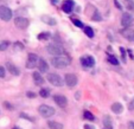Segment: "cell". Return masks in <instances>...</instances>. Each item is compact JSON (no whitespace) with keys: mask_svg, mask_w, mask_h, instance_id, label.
I'll use <instances>...</instances> for the list:
<instances>
[{"mask_svg":"<svg viewBox=\"0 0 134 129\" xmlns=\"http://www.w3.org/2000/svg\"><path fill=\"white\" fill-rule=\"evenodd\" d=\"M20 117H23V119H25V120H29V121H31V122H33V121H35V119H33V117L29 116V115L24 114V113H21V114H20Z\"/></svg>","mask_w":134,"mask_h":129,"instance_id":"cell-29","label":"cell"},{"mask_svg":"<svg viewBox=\"0 0 134 129\" xmlns=\"http://www.w3.org/2000/svg\"><path fill=\"white\" fill-rule=\"evenodd\" d=\"M121 34L124 36L126 39H128L129 42H134V28L125 27V30L121 31Z\"/></svg>","mask_w":134,"mask_h":129,"instance_id":"cell-13","label":"cell"},{"mask_svg":"<svg viewBox=\"0 0 134 129\" xmlns=\"http://www.w3.org/2000/svg\"><path fill=\"white\" fill-rule=\"evenodd\" d=\"M6 69L10 71V73L13 75V76H19V75H20V70H19V68L15 66L14 64L11 63V62H7V63H6Z\"/></svg>","mask_w":134,"mask_h":129,"instance_id":"cell-14","label":"cell"},{"mask_svg":"<svg viewBox=\"0 0 134 129\" xmlns=\"http://www.w3.org/2000/svg\"><path fill=\"white\" fill-rule=\"evenodd\" d=\"M29 24H30L29 19H26V18H24V17H17L14 19V25L17 26L18 28H20V30H25L29 26Z\"/></svg>","mask_w":134,"mask_h":129,"instance_id":"cell-6","label":"cell"},{"mask_svg":"<svg viewBox=\"0 0 134 129\" xmlns=\"http://www.w3.org/2000/svg\"><path fill=\"white\" fill-rule=\"evenodd\" d=\"M84 129H95V127L91 126V124H86V126H84Z\"/></svg>","mask_w":134,"mask_h":129,"instance_id":"cell-38","label":"cell"},{"mask_svg":"<svg viewBox=\"0 0 134 129\" xmlns=\"http://www.w3.org/2000/svg\"><path fill=\"white\" fill-rule=\"evenodd\" d=\"M84 33L88 36L89 38H93L94 37V30L90 27V26H87V27L84 28Z\"/></svg>","mask_w":134,"mask_h":129,"instance_id":"cell-22","label":"cell"},{"mask_svg":"<svg viewBox=\"0 0 134 129\" xmlns=\"http://www.w3.org/2000/svg\"><path fill=\"white\" fill-rule=\"evenodd\" d=\"M74 24H75V26H77V27H80V28L83 27V23H82L81 20H79V19H75V20H74Z\"/></svg>","mask_w":134,"mask_h":129,"instance_id":"cell-30","label":"cell"},{"mask_svg":"<svg viewBox=\"0 0 134 129\" xmlns=\"http://www.w3.org/2000/svg\"><path fill=\"white\" fill-rule=\"evenodd\" d=\"M42 20H43L45 24H48V25H51V26H55L56 23H57L55 18L50 17V15H43V17H42Z\"/></svg>","mask_w":134,"mask_h":129,"instance_id":"cell-17","label":"cell"},{"mask_svg":"<svg viewBox=\"0 0 134 129\" xmlns=\"http://www.w3.org/2000/svg\"><path fill=\"white\" fill-rule=\"evenodd\" d=\"M38 61H39V58H38L37 55H35V53H30L27 57V62H26V68L27 69H33L37 66L38 64Z\"/></svg>","mask_w":134,"mask_h":129,"instance_id":"cell-7","label":"cell"},{"mask_svg":"<svg viewBox=\"0 0 134 129\" xmlns=\"http://www.w3.org/2000/svg\"><path fill=\"white\" fill-rule=\"evenodd\" d=\"M37 66H38V70H39L41 73H45V72H48V70H49V64L46 63L43 58H39Z\"/></svg>","mask_w":134,"mask_h":129,"instance_id":"cell-15","label":"cell"},{"mask_svg":"<svg viewBox=\"0 0 134 129\" xmlns=\"http://www.w3.org/2000/svg\"><path fill=\"white\" fill-rule=\"evenodd\" d=\"M10 46V43L8 42H3V43L0 44V51H5V50H7V48Z\"/></svg>","mask_w":134,"mask_h":129,"instance_id":"cell-26","label":"cell"},{"mask_svg":"<svg viewBox=\"0 0 134 129\" xmlns=\"http://www.w3.org/2000/svg\"><path fill=\"white\" fill-rule=\"evenodd\" d=\"M26 96H27L29 98H35L36 94H35V92H32V91H29V92H26Z\"/></svg>","mask_w":134,"mask_h":129,"instance_id":"cell-34","label":"cell"},{"mask_svg":"<svg viewBox=\"0 0 134 129\" xmlns=\"http://www.w3.org/2000/svg\"><path fill=\"white\" fill-rule=\"evenodd\" d=\"M46 50L52 56H62L64 53V49L58 44H49L46 46Z\"/></svg>","mask_w":134,"mask_h":129,"instance_id":"cell-2","label":"cell"},{"mask_svg":"<svg viewBox=\"0 0 134 129\" xmlns=\"http://www.w3.org/2000/svg\"><path fill=\"white\" fill-rule=\"evenodd\" d=\"M53 99H55L56 104L58 107H61V108H65L66 104H68V99H66V97L63 96V95H55Z\"/></svg>","mask_w":134,"mask_h":129,"instance_id":"cell-11","label":"cell"},{"mask_svg":"<svg viewBox=\"0 0 134 129\" xmlns=\"http://www.w3.org/2000/svg\"><path fill=\"white\" fill-rule=\"evenodd\" d=\"M48 126L51 129H63V124L58 123V122H56V121H49Z\"/></svg>","mask_w":134,"mask_h":129,"instance_id":"cell-19","label":"cell"},{"mask_svg":"<svg viewBox=\"0 0 134 129\" xmlns=\"http://www.w3.org/2000/svg\"><path fill=\"white\" fill-rule=\"evenodd\" d=\"M75 6L74 0H64L63 4H62V10L65 13H71L72 12V8Z\"/></svg>","mask_w":134,"mask_h":129,"instance_id":"cell-12","label":"cell"},{"mask_svg":"<svg viewBox=\"0 0 134 129\" xmlns=\"http://www.w3.org/2000/svg\"><path fill=\"white\" fill-rule=\"evenodd\" d=\"M14 49L17 51H19V50H23L24 49V45L21 43H19V42H17V43H14Z\"/></svg>","mask_w":134,"mask_h":129,"instance_id":"cell-28","label":"cell"},{"mask_svg":"<svg viewBox=\"0 0 134 129\" xmlns=\"http://www.w3.org/2000/svg\"><path fill=\"white\" fill-rule=\"evenodd\" d=\"M49 37H50V33L49 32H43L41 34H38V39L39 40H46V39H49Z\"/></svg>","mask_w":134,"mask_h":129,"instance_id":"cell-23","label":"cell"},{"mask_svg":"<svg viewBox=\"0 0 134 129\" xmlns=\"http://www.w3.org/2000/svg\"><path fill=\"white\" fill-rule=\"evenodd\" d=\"M104 129H113V128H111V126H106V128Z\"/></svg>","mask_w":134,"mask_h":129,"instance_id":"cell-40","label":"cell"},{"mask_svg":"<svg viewBox=\"0 0 134 129\" xmlns=\"http://www.w3.org/2000/svg\"><path fill=\"white\" fill-rule=\"evenodd\" d=\"M120 51H121V55H122V59L124 62H126V50L124 48H120Z\"/></svg>","mask_w":134,"mask_h":129,"instance_id":"cell-33","label":"cell"},{"mask_svg":"<svg viewBox=\"0 0 134 129\" xmlns=\"http://www.w3.org/2000/svg\"><path fill=\"white\" fill-rule=\"evenodd\" d=\"M12 129H20V128H18V127H13Z\"/></svg>","mask_w":134,"mask_h":129,"instance_id":"cell-41","label":"cell"},{"mask_svg":"<svg viewBox=\"0 0 134 129\" xmlns=\"http://www.w3.org/2000/svg\"><path fill=\"white\" fill-rule=\"evenodd\" d=\"M51 3H52L53 5H56V4L58 3V0H51Z\"/></svg>","mask_w":134,"mask_h":129,"instance_id":"cell-39","label":"cell"},{"mask_svg":"<svg viewBox=\"0 0 134 129\" xmlns=\"http://www.w3.org/2000/svg\"><path fill=\"white\" fill-rule=\"evenodd\" d=\"M128 109H129V110H134V98L132 99L131 102H129V104H128Z\"/></svg>","mask_w":134,"mask_h":129,"instance_id":"cell-35","label":"cell"},{"mask_svg":"<svg viewBox=\"0 0 134 129\" xmlns=\"http://www.w3.org/2000/svg\"><path fill=\"white\" fill-rule=\"evenodd\" d=\"M108 62L110 64H113V65H119V61H118V58L115 56H113V55H108Z\"/></svg>","mask_w":134,"mask_h":129,"instance_id":"cell-20","label":"cell"},{"mask_svg":"<svg viewBox=\"0 0 134 129\" xmlns=\"http://www.w3.org/2000/svg\"><path fill=\"white\" fill-rule=\"evenodd\" d=\"M6 75V71H5V68L0 65V78H4Z\"/></svg>","mask_w":134,"mask_h":129,"instance_id":"cell-32","label":"cell"},{"mask_svg":"<svg viewBox=\"0 0 134 129\" xmlns=\"http://www.w3.org/2000/svg\"><path fill=\"white\" fill-rule=\"evenodd\" d=\"M91 19L93 20H96V21H101L102 20V17L101 14H100V12H97V11H95L93 14V17H91Z\"/></svg>","mask_w":134,"mask_h":129,"instance_id":"cell-25","label":"cell"},{"mask_svg":"<svg viewBox=\"0 0 134 129\" xmlns=\"http://www.w3.org/2000/svg\"><path fill=\"white\" fill-rule=\"evenodd\" d=\"M65 84L70 88L75 86L77 84V76L74 73H66L65 75Z\"/></svg>","mask_w":134,"mask_h":129,"instance_id":"cell-10","label":"cell"},{"mask_svg":"<svg viewBox=\"0 0 134 129\" xmlns=\"http://www.w3.org/2000/svg\"><path fill=\"white\" fill-rule=\"evenodd\" d=\"M133 23V15L131 13H124L121 18V25L124 27H129Z\"/></svg>","mask_w":134,"mask_h":129,"instance_id":"cell-9","label":"cell"},{"mask_svg":"<svg viewBox=\"0 0 134 129\" xmlns=\"http://www.w3.org/2000/svg\"><path fill=\"white\" fill-rule=\"evenodd\" d=\"M70 63H71L70 59L64 56H55L51 59V64H52L55 68H58V69L66 68L68 65H70Z\"/></svg>","mask_w":134,"mask_h":129,"instance_id":"cell-1","label":"cell"},{"mask_svg":"<svg viewBox=\"0 0 134 129\" xmlns=\"http://www.w3.org/2000/svg\"><path fill=\"white\" fill-rule=\"evenodd\" d=\"M114 4H115V6H116L119 10H122V6L119 4V1H118V0H114Z\"/></svg>","mask_w":134,"mask_h":129,"instance_id":"cell-36","label":"cell"},{"mask_svg":"<svg viewBox=\"0 0 134 129\" xmlns=\"http://www.w3.org/2000/svg\"><path fill=\"white\" fill-rule=\"evenodd\" d=\"M111 112L115 113V114H121V113L124 112V107H122L121 103L115 102V103L111 104Z\"/></svg>","mask_w":134,"mask_h":129,"instance_id":"cell-16","label":"cell"},{"mask_svg":"<svg viewBox=\"0 0 134 129\" xmlns=\"http://www.w3.org/2000/svg\"><path fill=\"white\" fill-rule=\"evenodd\" d=\"M127 8H128L129 11H133L134 12V1H132V0H127Z\"/></svg>","mask_w":134,"mask_h":129,"instance_id":"cell-27","label":"cell"},{"mask_svg":"<svg viewBox=\"0 0 134 129\" xmlns=\"http://www.w3.org/2000/svg\"><path fill=\"white\" fill-rule=\"evenodd\" d=\"M83 116H84V119H87V120H89V121H94L95 120V116H94L93 114H91L90 112H84V114H83Z\"/></svg>","mask_w":134,"mask_h":129,"instance_id":"cell-24","label":"cell"},{"mask_svg":"<svg viewBox=\"0 0 134 129\" xmlns=\"http://www.w3.org/2000/svg\"><path fill=\"white\" fill-rule=\"evenodd\" d=\"M4 108H6L7 110H13V105L11 103H8V102H4Z\"/></svg>","mask_w":134,"mask_h":129,"instance_id":"cell-31","label":"cell"},{"mask_svg":"<svg viewBox=\"0 0 134 129\" xmlns=\"http://www.w3.org/2000/svg\"><path fill=\"white\" fill-rule=\"evenodd\" d=\"M32 77H33V79H35V83L37 84V85H42V84L44 83V78L42 77V75L39 72H33V75H32Z\"/></svg>","mask_w":134,"mask_h":129,"instance_id":"cell-18","label":"cell"},{"mask_svg":"<svg viewBox=\"0 0 134 129\" xmlns=\"http://www.w3.org/2000/svg\"><path fill=\"white\" fill-rule=\"evenodd\" d=\"M128 129H134V122L132 121L128 122Z\"/></svg>","mask_w":134,"mask_h":129,"instance_id":"cell-37","label":"cell"},{"mask_svg":"<svg viewBox=\"0 0 134 129\" xmlns=\"http://www.w3.org/2000/svg\"><path fill=\"white\" fill-rule=\"evenodd\" d=\"M48 79H49V82H50L52 85H55V86H62L64 84L63 79H62L61 76L57 75V73H49Z\"/></svg>","mask_w":134,"mask_h":129,"instance_id":"cell-5","label":"cell"},{"mask_svg":"<svg viewBox=\"0 0 134 129\" xmlns=\"http://www.w3.org/2000/svg\"><path fill=\"white\" fill-rule=\"evenodd\" d=\"M81 64L84 66V68H91V66H94V64H95V59H94L93 56H83L81 57Z\"/></svg>","mask_w":134,"mask_h":129,"instance_id":"cell-8","label":"cell"},{"mask_svg":"<svg viewBox=\"0 0 134 129\" xmlns=\"http://www.w3.org/2000/svg\"><path fill=\"white\" fill-rule=\"evenodd\" d=\"M49 95H50V90L49 89H41V91H39V96L43 97V98H46V97H49Z\"/></svg>","mask_w":134,"mask_h":129,"instance_id":"cell-21","label":"cell"},{"mask_svg":"<svg viewBox=\"0 0 134 129\" xmlns=\"http://www.w3.org/2000/svg\"><path fill=\"white\" fill-rule=\"evenodd\" d=\"M12 15H13V13H12V11H11V8H8L7 6H4V5L0 6V18H1L3 20L10 21Z\"/></svg>","mask_w":134,"mask_h":129,"instance_id":"cell-4","label":"cell"},{"mask_svg":"<svg viewBox=\"0 0 134 129\" xmlns=\"http://www.w3.org/2000/svg\"><path fill=\"white\" fill-rule=\"evenodd\" d=\"M38 112L43 117H51L53 114H55V109L50 105H46V104H42L38 108Z\"/></svg>","mask_w":134,"mask_h":129,"instance_id":"cell-3","label":"cell"}]
</instances>
